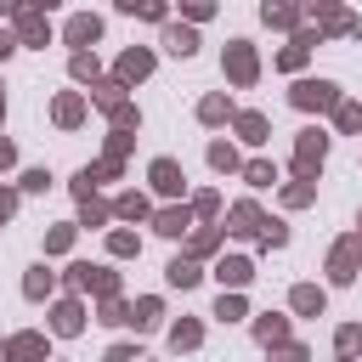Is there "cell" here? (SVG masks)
<instances>
[{"mask_svg": "<svg viewBox=\"0 0 362 362\" xmlns=\"http://www.w3.org/2000/svg\"><path fill=\"white\" fill-rule=\"evenodd\" d=\"M322 153H328V136H322V130H300V170H305V175L322 164Z\"/></svg>", "mask_w": 362, "mask_h": 362, "instance_id": "3957f363", "label": "cell"}, {"mask_svg": "<svg viewBox=\"0 0 362 362\" xmlns=\"http://www.w3.org/2000/svg\"><path fill=\"white\" fill-rule=\"evenodd\" d=\"M181 226H187V209H164V215H158V232H164V238H175Z\"/></svg>", "mask_w": 362, "mask_h": 362, "instance_id": "cb8c5ba5", "label": "cell"}, {"mask_svg": "<svg viewBox=\"0 0 362 362\" xmlns=\"http://www.w3.org/2000/svg\"><path fill=\"white\" fill-rule=\"evenodd\" d=\"M339 351H345V356L362 351V328H339Z\"/></svg>", "mask_w": 362, "mask_h": 362, "instance_id": "4dcf8cb0", "label": "cell"}, {"mask_svg": "<svg viewBox=\"0 0 362 362\" xmlns=\"http://www.w3.org/2000/svg\"><path fill=\"white\" fill-rule=\"evenodd\" d=\"M17 28H23V40H34V45H40L45 34H51V28H45V23L34 17V11H23V23H17Z\"/></svg>", "mask_w": 362, "mask_h": 362, "instance_id": "7402d4cb", "label": "cell"}, {"mask_svg": "<svg viewBox=\"0 0 362 362\" xmlns=\"http://www.w3.org/2000/svg\"><path fill=\"white\" fill-rule=\"evenodd\" d=\"M79 119H85V102L79 96H62L57 102V124H79Z\"/></svg>", "mask_w": 362, "mask_h": 362, "instance_id": "5bb4252c", "label": "cell"}, {"mask_svg": "<svg viewBox=\"0 0 362 362\" xmlns=\"http://www.w3.org/2000/svg\"><path fill=\"white\" fill-rule=\"evenodd\" d=\"M294 311H305V317H317V311H322V288H311V283H300V288H294Z\"/></svg>", "mask_w": 362, "mask_h": 362, "instance_id": "8fae6325", "label": "cell"}, {"mask_svg": "<svg viewBox=\"0 0 362 362\" xmlns=\"http://www.w3.org/2000/svg\"><path fill=\"white\" fill-rule=\"evenodd\" d=\"M356 249H362V243H339V249H334V260H328V277H334V283H351V277H356Z\"/></svg>", "mask_w": 362, "mask_h": 362, "instance_id": "277c9868", "label": "cell"}, {"mask_svg": "<svg viewBox=\"0 0 362 362\" xmlns=\"http://www.w3.org/2000/svg\"><path fill=\"white\" fill-rule=\"evenodd\" d=\"M34 6H40V11H51V6H57V0H34Z\"/></svg>", "mask_w": 362, "mask_h": 362, "instance_id": "f35d334b", "label": "cell"}, {"mask_svg": "<svg viewBox=\"0 0 362 362\" xmlns=\"http://www.w3.org/2000/svg\"><path fill=\"white\" fill-rule=\"evenodd\" d=\"M68 243H74V226H57V232L45 238V249H68Z\"/></svg>", "mask_w": 362, "mask_h": 362, "instance_id": "1f68e13d", "label": "cell"}, {"mask_svg": "<svg viewBox=\"0 0 362 362\" xmlns=\"http://www.w3.org/2000/svg\"><path fill=\"white\" fill-rule=\"evenodd\" d=\"M238 130H243V141H266V119H260V113H243Z\"/></svg>", "mask_w": 362, "mask_h": 362, "instance_id": "d6986e66", "label": "cell"}, {"mask_svg": "<svg viewBox=\"0 0 362 362\" xmlns=\"http://www.w3.org/2000/svg\"><path fill=\"white\" fill-rule=\"evenodd\" d=\"M260 17L283 28V23H294V6H288V0H266V6H260Z\"/></svg>", "mask_w": 362, "mask_h": 362, "instance_id": "ac0fdd59", "label": "cell"}, {"mask_svg": "<svg viewBox=\"0 0 362 362\" xmlns=\"http://www.w3.org/2000/svg\"><path fill=\"white\" fill-rule=\"evenodd\" d=\"M40 356H45V339L40 334H17L6 345V362H40Z\"/></svg>", "mask_w": 362, "mask_h": 362, "instance_id": "8992f818", "label": "cell"}, {"mask_svg": "<svg viewBox=\"0 0 362 362\" xmlns=\"http://www.w3.org/2000/svg\"><path fill=\"white\" fill-rule=\"evenodd\" d=\"M0 362H6V345H0Z\"/></svg>", "mask_w": 362, "mask_h": 362, "instance_id": "60d3db41", "label": "cell"}, {"mask_svg": "<svg viewBox=\"0 0 362 362\" xmlns=\"http://www.w3.org/2000/svg\"><path fill=\"white\" fill-rule=\"evenodd\" d=\"M215 277H221V283H226V288H243V283H249V277H255V266H249V260H243V255H226V260H221V266H215Z\"/></svg>", "mask_w": 362, "mask_h": 362, "instance_id": "5b68a950", "label": "cell"}, {"mask_svg": "<svg viewBox=\"0 0 362 362\" xmlns=\"http://www.w3.org/2000/svg\"><path fill=\"white\" fill-rule=\"evenodd\" d=\"M119 215H130V221H136V215H147V204H141L136 192H124V198H119Z\"/></svg>", "mask_w": 362, "mask_h": 362, "instance_id": "f546056e", "label": "cell"}, {"mask_svg": "<svg viewBox=\"0 0 362 362\" xmlns=\"http://www.w3.org/2000/svg\"><path fill=\"white\" fill-rule=\"evenodd\" d=\"M0 11H17V0H0Z\"/></svg>", "mask_w": 362, "mask_h": 362, "instance_id": "ab89813d", "label": "cell"}, {"mask_svg": "<svg viewBox=\"0 0 362 362\" xmlns=\"http://www.w3.org/2000/svg\"><path fill=\"white\" fill-rule=\"evenodd\" d=\"M243 175H249V187H272V164H249Z\"/></svg>", "mask_w": 362, "mask_h": 362, "instance_id": "f1b7e54d", "label": "cell"}, {"mask_svg": "<svg viewBox=\"0 0 362 362\" xmlns=\"http://www.w3.org/2000/svg\"><path fill=\"white\" fill-rule=\"evenodd\" d=\"M130 322H136V328H153V322H158V300H136Z\"/></svg>", "mask_w": 362, "mask_h": 362, "instance_id": "44dd1931", "label": "cell"}, {"mask_svg": "<svg viewBox=\"0 0 362 362\" xmlns=\"http://www.w3.org/2000/svg\"><path fill=\"white\" fill-rule=\"evenodd\" d=\"M170 345H175V351H192V345H198V322H175V328H170Z\"/></svg>", "mask_w": 362, "mask_h": 362, "instance_id": "e0dca14e", "label": "cell"}, {"mask_svg": "<svg viewBox=\"0 0 362 362\" xmlns=\"http://www.w3.org/2000/svg\"><path fill=\"white\" fill-rule=\"evenodd\" d=\"M6 164H11V141H0V170H6Z\"/></svg>", "mask_w": 362, "mask_h": 362, "instance_id": "74e56055", "label": "cell"}, {"mask_svg": "<svg viewBox=\"0 0 362 362\" xmlns=\"http://www.w3.org/2000/svg\"><path fill=\"white\" fill-rule=\"evenodd\" d=\"M79 322H85V311H79L74 300H62V305L51 311V328H57V334H79Z\"/></svg>", "mask_w": 362, "mask_h": 362, "instance_id": "ba28073f", "label": "cell"}, {"mask_svg": "<svg viewBox=\"0 0 362 362\" xmlns=\"http://www.w3.org/2000/svg\"><path fill=\"white\" fill-rule=\"evenodd\" d=\"M339 124H345V130H362V107H356V102H339Z\"/></svg>", "mask_w": 362, "mask_h": 362, "instance_id": "484cf974", "label": "cell"}, {"mask_svg": "<svg viewBox=\"0 0 362 362\" xmlns=\"http://www.w3.org/2000/svg\"><path fill=\"white\" fill-rule=\"evenodd\" d=\"M215 317H221V322H232V317H243V300H238V294H221V305H215Z\"/></svg>", "mask_w": 362, "mask_h": 362, "instance_id": "d4e9b609", "label": "cell"}, {"mask_svg": "<svg viewBox=\"0 0 362 362\" xmlns=\"http://www.w3.org/2000/svg\"><path fill=\"white\" fill-rule=\"evenodd\" d=\"M147 68H153V57H147V51H130V57L119 62V74H124V79H141Z\"/></svg>", "mask_w": 362, "mask_h": 362, "instance_id": "4fadbf2b", "label": "cell"}, {"mask_svg": "<svg viewBox=\"0 0 362 362\" xmlns=\"http://www.w3.org/2000/svg\"><path fill=\"white\" fill-rule=\"evenodd\" d=\"M170 283H175V288H192V283H198V266H192V260H170Z\"/></svg>", "mask_w": 362, "mask_h": 362, "instance_id": "2e32d148", "label": "cell"}, {"mask_svg": "<svg viewBox=\"0 0 362 362\" xmlns=\"http://www.w3.org/2000/svg\"><path fill=\"white\" fill-rule=\"evenodd\" d=\"M164 45H170L175 57H192V51H198V34L181 28V23H170V28H164Z\"/></svg>", "mask_w": 362, "mask_h": 362, "instance_id": "52a82bcc", "label": "cell"}, {"mask_svg": "<svg viewBox=\"0 0 362 362\" xmlns=\"http://www.w3.org/2000/svg\"><path fill=\"white\" fill-rule=\"evenodd\" d=\"M209 164H215V170H238V153H232L226 141H215V147H209Z\"/></svg>", "mask_w": 362, "mask_h": 362, "instance_id": "603a6c76", "label": "cell"}, {"mask_svg": "<svg viewBox=\"0 0 362 362\" xmlns=\"http://www.w3.org/2000/svg\"><path fill=\"white\" fill-rule=\"evenodd\" d=\"M74 79H96V57L79 51V57H74Z\"/></svg>", "mask_w": 362, "mask_h": 362, "instance_id": "4316f807", "label": "cell"}, {"mask_svg": "<svg viewBox=\"0 0 362 362\" xmlns=\"http://www.w3.org/2000/svg\"><path fill=\"white\" fill-rule=\"evenodd\" d=\"M226 68H232V79H238V85H249V79H255V51H249V40H232V45H226Z\"/></svg>", "mask_w": 362, "mask_h": 362, "instance_id": "7a4b0ae2", "label": "cell"}, {"mask_svg": "<svg viewBox=\"0 0 362 362\" xmlns=\"http://www.w3.org/2000/svg\"><path fill=\"white\" fill-rule=\"evenodd\" d=\"M277 362H305V351H300V345H283V351H277Z\"/></svg>", "mask_w": 362, "mask_h": 362, "instance_id": "d590c367", "label": "cell"}, {"mask_svg": "<svg viewBox=\"0 0 362 362\" xmlns=\"http://www.w3.org/2000/svg\"><path fill=\"white\" fill-rule=\"evenodd\" d=\"M113 255H136V238L130 232H113Z\"/></svg>", "mask_w": 362, "mask_h": 362, "instance_id": "836d02e7", "label": "cell"}, {"mask_svg": "<svg viewBox=\"0 0 362 362\" xmlns=\"http://www.w3.org/2000/svg\"><path fill=\"white\" fill-rule=\"evenodd\" d=\"M255 334H260V345H277V339L288 334V322H283V317H260V322H255Z\"/></svg>", "mask_w": 362, "mask_h": 362, "instance_id": "7c38bea8", "label": "cell"}, {"mask_svg": "<svg viewBox=\"0 0 362 362\" xmlns=\"http://www.w3.org/2000/svg\"><path fill=\"white\" fill-rule=\"evenodd\" d=\"M45 181H51L45 170H28V175H23V187H28V192H45Z\"/></svg>", "mask_w": 362, "mask_h": 362, "instance_id": "d6a6232c", "label": "cell"}, {"mask_svg": "<svg viewBox=\"0 0 362 362\" xmlns=\"http://www.w3.org/2000/svg\"><path fill=\"white\" fill-rule=\"evenodd\" d=\"M96 34H102V23H96V17H74V23H68V40H74V45H90Z\"/></svg>", "mask_w": 362, "mask_h": 362, "instance_id": "30bf717a", "label": "cell"}, {"mask_svg": "<svg viewBox=\"0 0 362 362\" xmlns=\"http://www.w3.org/2000/svg\"><path fill=\"white\" fill-rule=\"evenodd\" d=\"M255 226H260V209L255 204H238L232 209V232H255Z\"/></svg>", "mask_w": 362, "mask_h": 362, "instance_id": "9a60e30c", "label": "cell"}, {"mask_svg": "<svg viewBox=\"0 0 362 362\" xmlns=\"http://www.w3.org/2000/svg\"><path fill=\"white\" fill-rule=\"evenodd\" d=\"M153 187H158V192H181V164L158 158V164H153Z\"/></svg>", "mask_w": 362, "mask_h": 362, "instance_id": "9c48e42d", "label": "cell"}, {"mask_svg": "<svg viewBox=\"0 0 362 362\" xmlns=\"http://www.w3.org/2000/svg\"><path fill=\"white\" fill-rule=\"evenodd\" d=\"M334 102H339L334 79H300L294 85V107H334Z\"/></svg>", "mask_w": 362, "mask_h": 362, "instance_id": "6da1fadb", "label": "cell"}, {"mask_svg": "<svg viewBox=\"0 0 362 362\" xmlns=\"http://www.w3.org/2000/svg\"><path fill=\"white\" fill-rule=\"evenodd\" d=\"M11 209H17V198H11V192H0V221H6Z\"/></svg>", "mask_w": 362, "mask_h": 362, "instance_id": "8d00e7d4", "label": "cell"}, {"mask_svg": "<svg viewBox=\"0 0 362 362\" xmlns=\"http://www.w3.org/2000/svg\"><path fill=\"white\" fill-rule=\"evenodd\" d=\"M0 113H6V102H0Z\"/></svg>", "mask_w": 362, "mask_h": 362, "instance_id": "b9f144b4", "label": "cell"}, {"mask_svg": "<svg viewBox=\"0 0 362 362\" xmlns=\"http://www.w3.org/2000/svg\"><path fill=\"white\" fill-rule=\"evenodd\" d=\"M215 11V0H187V17H209Z\"/></svg>", "mask_w": 362, "mask_h": 362, "instance_id": "e575fe53", "label": "cell"}, {"mask_svg": "<svg viewBox=\"0 0 362 362\" xmlns=\"http://www.w3.org/2000/svg\"><path fill=\"white\" fill-rule=\"evenodd\" d=\"M23 288H28V300H40V294H51V272H45V266H34Z\"/></svg>", "mask_w": 362, "mask_h": 362, "instance_id": "ffe728a7", "label": "cell"}, {"mask_svg": "<svg viewBox=\"0 0 362 362\" xmlns=\"http://www.w3.org/2000/svg\"><path fill=\"white\" fill-rule=\"evenodd\" d=\"M198 113H204V119H209V124H215V119H226V96H209V102H204V107H198Z\"/></svg>", "mask_w": 362, "mask_h": 362, "instance_id": "83f0119b", "label": "cell"}]
</instances>
